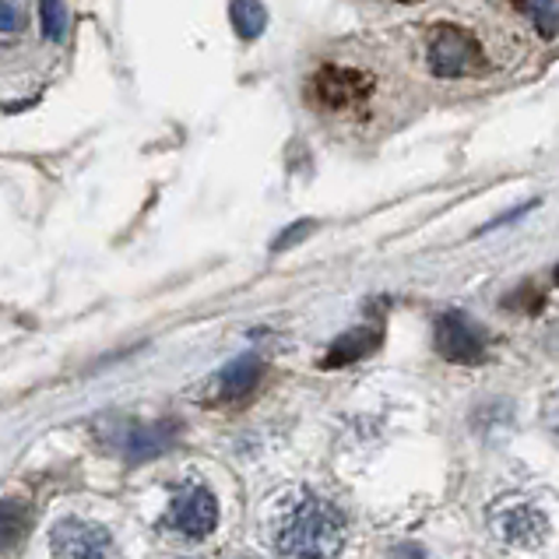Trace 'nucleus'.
I'll use <instances>...</instances> for the list:
<instances>
[{
	"label": "nucleus",
	"mask_w": 559,
	"mask_h": 559,
	"mask_svg": "<svg viewBox=\"0 0 559 559\" xmlns=\"http://www.w3.org/2000/svg\"><path fill=\"white\" fill-rule=\"evenodd\" d=\"M271 538L285 559H334L345 549V518L324 497L296 489L275 510Z\"/></svg>",
	"instance_id": "f257e3e1"
},
{
	"label": "nucleus",
	"mask_w": 559,
	"mask_h": 559,
	"mask_svg": "<svg viewBox=\"0 0 559 559\" xmlns=\"http://www.w3.org/2000/svg\"><path fill=\"white\" fill-rule=\"evenodd\" d=\"M429 68L437 78H468L486 68L483 60V46L465 28L443 25L433 32L429 39Z\"/></svg>",
	"instance_id": "f03ea898"
},
{
	"label": "nucleus",
	"mask_w": 559,
	"mask_h": 559,
	"mask_svg": "<svg viewBox=\"0 0 559 559\" xmlns=\"http://www.w3.org/2000/svg\"><path fill=\"white\" fill-rule=\"evenodd\" d=\"M313 99L331 114H348V109H362L373 95V78L356 68H342V63H328L313 74Z\"/></svg>",
	"instance_id": "7ed1b4c3"
},
{
	"label": "nucleus",
	"mask_w": 559,
	"mask_h": 559,
	"mask_svg": "<svg viewBox=\"0 0 559 559\" xmlns=\"http://www.w3.org/2000/svg\"><path fill=\"white\" fill-rule=\"evenodd\" d=\"M166 524L183 538H194V542L207 538L218 524V500L212 497V489L207 486L187 483V486H180L177 500H173Z\"/></svg>",
	"instance_id": "20e7f679"
},
{
	"label": "nucleus",
	"mask_w": 559,
	"mask_h": 559,
	"mask_svg": "<svg viewBox=\"0 0 559 559\" xmlns=\"http://www.w3.org/2000/svg\"><path fill=\"white\" fill-rule=\"evenodd\" d=\"M53 559H109L114 556V538L106 528L78 518H63L50 532Z\"/></svg>",
	"instance_id": "39448f33"
},
{
	"label": "nucleus",
	"mask_w": 559,
	"mask_h": 559,
	"mask_svg": "<svg viewBox=\"0 0 559 559\" xmlns=\"http://www.w3.org/2000/svg\"><path fill=\"white\" fill-rule=\"evenodd\" d=\"M433 342H437V353L443 359L457 362V366H475V362H483V356H486L483 331H478L461 310L440 313V321L433 328Z\"/></svg>",
	"instance_id": "423d86ee"
},
{
	"label": "nucleus",
	"mask_w": 559,
	"mask_h": 559,
	"mask_svg": "<svg viewBox=\"0 0 559 559\" xmlns=\"http://www.w3.org/2000/svg\"><path fill=\"white\" fill-rule=\"evenodd\" d=\"M492 532H497L507 546L535 549L549 538V518L532 503L510 500L492 510Z\"/></svg>",
	"instance_id": "0eeeda50"
},
{
	"label": "nucleus",
	"mask_w": 559,
	"mask_h": 559,
	"mask_svg": "<svg viewBox=\"0 0 559 559\" xmlns=\"http://www.w3.org/2000/svg\"><path fill=\"white\" fill-rule=\"evenodd\" d=\"M261 370H264V366H261L258 356L233 359L226 370L218 373V397H226V402H239V397H247L253 388H258Z\"/></svg>",
	"instance_id": "6e6552de"
},
{
	"label": "nucleus",
	"mask_w": 559,
	"mask_h": 559,
	"mask_svg": "<svg viewBox=\"0 0 559 559\" xmlns=\"http://www.w3.org/2000/svg\"><path fill=\"white\" fill-rule=\"evenodd\" d=\"M377 342H380V334L370 331V328H356V331L342 334V338H334V345L328 348L324 370H338V366H348V362L362 359L366 353H373Z\"/></svg>",
	"instance_id": "1a4fd4ad"
},
{
	"label": "nucleus",
	"mask_w": 559,
	"mask_h": 559,
	"mask_svg": "<svg viewBox=\"0 0 559 559\" xmlns=\"http://www.w3.org/2000/svg\"><path fill=\"white\" fill-rule=\"evenodd\" d=\"M173 440V426L169 423H155V426H134L123 440V454L131 461H148L155 454H163Z\"/></svg>",
	"instance_id": "9d476101"
},
{
	"label": "nucleus",
	"mask_w": 559,
	"mask_h": 559,
	"mask_svg": "<svg viewBox=\"0 0 559 559\" xmlns=\"http://www.w3.org/2000/svg\"><path fill=\"white\" fill-rule=\"evenodd\" d=\"M229 19L239 39H258L267 28V11L261 0H229Z\"/></svg>",
	"instance_id": "9b49d317"
},
{
	"label": "nucleus",
	"mask_w": 559,
	"mask_h": 559,
	"mask_svg": "<svg viewBox=\"0 0 559 559\" xmlns=\"http://www.w3.org/2000/svg\"><path fill=\"white\" fill-rule=\"evenodd\" d=\"M28 528V510L14 500L0 503V549H11Z\"/></svg>",
	"instance_id": "f8f14e48"
},
{
	"label": "nucleus",
	"mask_w": 559,
	"mask_h": 559,
	"mask_svg": "<svg viewBox=\"0 0 559 559\" xmlns=\"http://www.w3.org/2000/svg\"><path fill=\"white\" fill-rule=\"evenodd\" d=\"M518 11L546 36H559V0H518Z\"/></svg>",
	"instance_id": "ddd939ff"
},
{
	"label": "nucleus",
	"mask_w": 559,
	"mask_h": 559,
	"mask_svg": "<svg viewBox=\"0 0 559 559\" xmlns=\"http://www.w3.org/2000/svg\"><path fill=\"white\" fill-rule=\"evenodd\" d=\"M39 25L50 43H60L68 36V8H63V0H39Z\"/></svg>",
	"instance_id": "4468645a"
},
{
	"label": "nucleus",
	"mask_w": 559,
	"mask_h": 559,
	"mask_svg": "<svg viewBox=\"0 0 559 559\" xmlns=\"http://www.w3.org/2000/svg\"><path fill=\"white\" fill-rule=\"evenodd\" d=\"M317 229V222H310V218H302V222H296V226L289 229V233H282L275 243H271V250L275 253H282V250H289V247H296V243H302L310 233Z\"/></svg>",
	"instance_id": "2eb2a0df"
},
{
	"label": "nucleus",
	"mask_w": 559,
	"mask_h": 559,
	"mask_svg": "<svg viewBox=\"0 0 559 559\" xmlns=\"http://www.w3.org/2000/svg\"><path fill=\"white\" fill-rule=\"evenodd\" d=\"M22 19H19V8L8 4V0H0V32H19Z\"/></svg>",
	"instance_id": "dca6fc26"
},
{
	"label": "nucleus",
	"mask_w": 559,
	"mask_h": 559,
	"mask_svg": "<svg viewBox=\"0 0 559 559\" xmlns=\"http://www.w3.org/2000/svg\"><path fill=\"white\" fill-rule=\"evenodd\" d=\"M391 559H426V552L419 546H412V542H405V546H397L391 552Z\"/></svg>",
	"instance_id": "f3484780"
},
{
	"label": "nucleus",
	"mask_w": 559,
	"mask_h": 559,
	"mask_svg": "<svg viewBox=\"0 0 559 559\" xmlns=\"http://www.w3.org/2000/svg\"><path fill=\"white\" fill-rule=\"evenodd\" d=\"M556 282H559V264H556Z\"/></svg>",
	"instance_id": "a211bd4d"
},
{
	"label": "nucleus",
	"mask_w": 559,
	"mask_h": 559,
	"mask_svg": "<svg viewBox=\"0 0 559 559\" xmlns=\"http://www.w3.org/2000/svg\"><path fill=\"white\" fill-rule=\"evenodd\" d=\"M239 559H253V556H239Z\"/></svg>",
	"instance_id": "6ab92c4d"
}]
</instances>
